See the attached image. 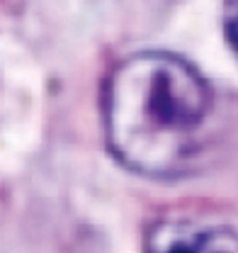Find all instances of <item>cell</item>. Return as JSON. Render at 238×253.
<instances>
[{
    "instance_id": "cell-1",
    "label": "cell",
    "mask_w": 238,
    "mask_h": 253,
    "mask_svg": "<svg viewBox=\"0 0 238 253\" xmlns=\"http://www.w3.org/2000/svg\"><path fill=\"white\" fill-rule=\"evenodd\" d=\"M214 95L182 56L134 54L107 88V139L115 156L149 178L182 175L204 146Z\"/></svg>"
},
{
    "instance_id": "cell-2",
    "label": "cell",
    "mask_w": 238,
    "mask_h": 253,
    "mask_svg": "<svg viewBox=\"0 0 238 253\" xmlns=\"http://www.w3.org/2000/svg\"><path fill=\"white\" fill-rule=\"evenodd\" d=\"M146 253H238V234L226 226L185 219L153 224L144 241Z\"/></svg>"
},
{
    "instance_id": "cell-3",
    "label": "cell",
    "mask_w": 238,
    "mask_h": 253,
    "mask_svg": "<svg viewBox=\"0 0 238 253\" xmlns=\"http://www.w3.org/2000/svg\"><path fill=\"white\" fill-rule=\"evenodd\" d=\"M221 27H224V37H226L231 51L238 56V0H226L224 2Z\"/></svg>"
}]
</instances>
